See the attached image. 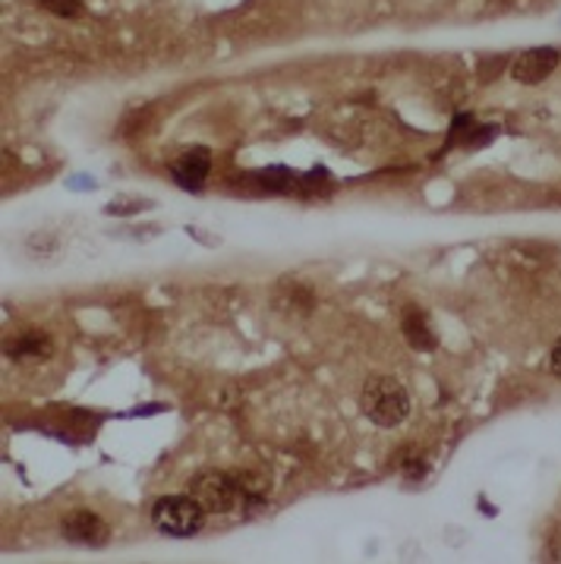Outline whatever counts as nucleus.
<instances>
[{"label": "nucleus", "mask_w": 561, "mask_h": 564, "mask_svg": "<svg viewBox=\"0 0 561 564\" xmlns=\"http://www.w3.org/2000/svg\"><path fill=\"white\" fill-rule=\"evenodd\" d=\"M145 208H152V203H149V199H136V203H114V205H108V208H105V212H108V215H130V212H145Z\"/></svg>", "instance_id": "nucleus-11"}, {"label": "nucleus", "mask_w": 561, "mask_h": 564, "mask_svg": "<svg viewBox=\"0 0 561 564\" xmlns=\"http://www.w3.org/2000/svg\"><path fill=\"white\" fill-rule=\"evenodd\" d=\"M559 67V51L555 47H530L511 64V76L524 86H537L542 79H549Z\"/></svg>", "instance_id": "nucleus-6"}, {"label": "nucleus", "mask_w": 561, "mask_h": 564, "mask_svg": "<svg viewBox=\"0 0 561 564\" xmlns=\"http://www.w3.org/2000/svg\"><path fill=\"white\" fill-rule=\"evenodd\" d=\"M42 7H45L47 13H54V17H61V20H76L86 7H83V0H39Z\"/></svg>", "instance_id": "nucleus-10"}, {"label": "nucleus", "mask_w": 561, "mask_h": 564, "mask_svg": "<svg viewBox=\"0 0 561 564\" xmlns=\"http://www.w3.org/2000/svg\"><path fill=\"white\" fill-rule=\"evenodd\" d=\"M205 514L208 511L190 492L186 496H161L152 505V527H155L161 536L190 540V536L203 533Z\"/></svg>", "instance_id": "nucleus-2"}, {"label": "nucleus", "mask_w": 561, "mask_h": 564, "mask_svg": "<svg viewBox=\"0 0 561 564\" xmlns=\"http://www.w3.org/2000/svg\"><path fill=\"white\" fill-rule=\"evenodd\" d=\"M404 338L413 350H423V354L439 347V338H435V332L429 325V316L423 310H417V306H410L404 313Z\"/></svg>", "instance_id": "nucleus-8"}, {"label": "nucleus", "mask_w": 561, "mask_h": 564, "mask_svg": "<svg viewBox=\"0 0 561 564\" xmlns=\"http://www.w3.org/2000/svg\"><path fill=\"white\" fill-rule=\"evenodd\" d=\"M278 294H284V313H300V316H306V313H313L315 306V294L310 288H303V284H293V281H281L278 284Z\"/></svg>", "instance_id": "nucleus-9"}, {"label": "nucleus", "mask_w": 561, "mask_h": 564, "mask_svg": "<svg viewBox=\"0 0 561 564\" xmlns=\"http://www.w3.org/2000/svg\"><path fill=\"white\" fill-rule=\"evenodd\" d=\"M410 391L391 376H373L359 391V410L363 416L379 426V430H395L410 416Z\"/></svg>", "instance_id": "nucleus-1"}, {"label": "nucleus", "mask_w": 561, "mask_h": 564, "mask_svg": "<svg viewBox=\"0 0 561 564\" xmlns=\"http://www.w3.org/2000/svg\"><path fill=\"white\" fill-rule=\"evenodd\" d=\"M61 533L73 545H86V549H101L111 540V527L108 520L98 518L89 508H73L61 518Z\"/></svg>", "instance_id": "nucleus-4"}, {"label": "nucleus", "mask_w": 561, "mask_h": 564, "mask_svg": "<svg viewBox=\"0 0 561 564\" xmlns=\"http://www.w3.org/2000/svg\"><path fill=\"white\" fill-rule=\"evenodd\" d=\"M3 354L10 360H47L54 354V340L45 328H23L3 340Z\"/></svg>", "instance_id": "nucleus-7"}, {"label": "nucleus", "mask_w": 561, "mask_h": 564, "mask_svg": "<svg viewBox=\"0 0 561 564\" xmlns=\"http://www.w3.org/2000/svg\"><path fill=\"white\" fill-rule=\"evenodd\" d=\"M549 369H552V376H559L561 379V338L552 344V354H549Z\"/></svg>", "instance_id": "nucleus-12"}, {"label": "nucleus", "mask_w": 561, "mask_h": 564, "mask_svg": "<svg viewBox=\"0 0 561 564\" xmlns=\"http://www.w3.org/2000/svg\"><path fill=\"white\" fill-rule=\"evenodd\" d=\"M190 496L203 505L208 514H230L247 505L240 476L225 470H203L190 479Z\"/></svg>", "instance_id": "nucleus-3"}, {"label": "nucleus", "mask_w": 561, "mask_h": 564, "mask_svg": "<svg viewBox=\"0 0 561 564\" xmlns=\"http://www.w3.org/2000/svg\"><path fill=\"white\" fill-rule=\"evenodd\" d=\"M171 177L177 183L180 189L186 193H203L205 181H208V171H212V152L196 145V149H186L180 152L177 159L171 161Z\"/></svg>", "instance_id": "nucleus-5"}]
</instances>
